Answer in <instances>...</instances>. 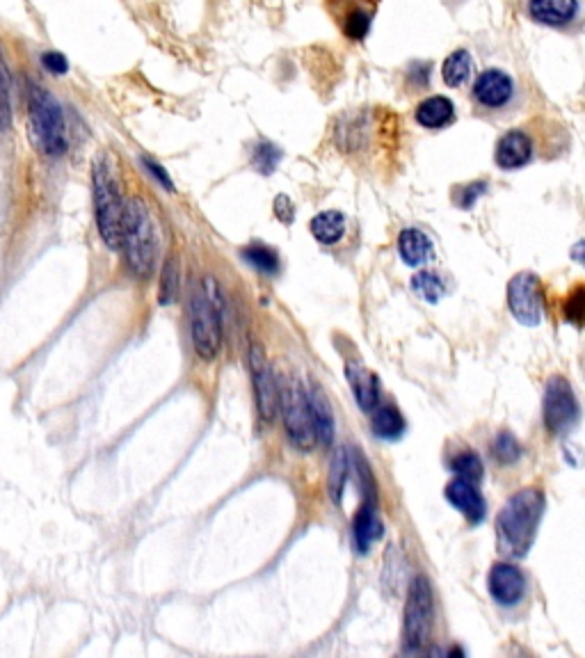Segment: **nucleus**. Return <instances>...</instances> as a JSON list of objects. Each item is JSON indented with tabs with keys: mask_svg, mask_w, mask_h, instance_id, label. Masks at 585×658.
<instances>
[{
	"mask_svg": "<svg viewBox=\"0 0 585 658\" xmlns=\"http://www.w3.org/2000/svg\"><path fill=\"white\" fill-rule=\"evenodd\" d=\"M275 215L282 222H286V224L293 222V218H295V206H293V202L286 195H279L275 199Z\"/></svg>",
	"mask_w": 585,
	"mask_h": 658,
	"instance_id": "37",
	"label": "nucleus"
},
{
	"mask_svg": "<svg viewBox=\"0 0 585 658\" xmlns=\"http://www.w3.org/2000/svg\"><path fill=\"white\" fill-rule=\"evenodd\" d=\"M42 64H44V69L48 71V74H53V76H64L69 71L67 58H64V55L58 53V51L44 53L42 55Z\"/></svg>",
	"mask_w": 585,
	"mask_h": 658,
	"instance_id": "34",
	"label": "nucleus"
},
{
	"mask_svg": "<svg viewBox=\"0 0 585 658\" xmlns=\"http://www.w3.org/2000/svg\"><path fill=\"white\" fill-rule=\"evenodd\" d=\"M515 94V83L501 69H485L474 83V99L485 108H503Z\"/></svg>",
	"mask_w": 585,
	"mask_h": 658,
	"instance_id": "12",
	"label": "nucleus"
},
{
	"mask_svg": "<svg viewBox=\"0 0 585 658\" xmlns=\"http://www.w3.org/2000/svg\"><path fill=\"white\" fill-rule=\"evenodd\" d=\"M348 453L339 448V451L334 453L332 457V464H330V480H327V487H330V496L332 501L339 505L343 499V489H346L348 483Z\"/></svg>",
	"mask_w": 585,
	"mask_h": 658,
	"instance_id": "25",
	"label": "nucleus"
},
{
	"mask_svg": "<svg viewBox=\"0 0 585 658\" xmlns=\"http://www.w3.org/2000/svg\"><path fill=\"white\" fill-rule=\"evenodd\" d=\"M282 405H284V425L288 437H291L293 446H298L300 451H311L316 446V425H314V414H311V403L309 393L302 389L300 382H291L282 393Z\"/></svg>",
	"mask_w": 585,
	"mask_h": 658,
	"instance_id": "7",
	"label": "nucleus"
},
{
	"mask_svg": "<svg viewBox=\"0 0 585 658\" xmlns=\"http://www.w3.org/2000/svg\"><path fill=\"white\" fill-rule=\"evenodd\" d=\"M122 247L126 254V266L133 272V277H149L156 259V234L147 206L138 197L124 206Z\"/></svg>",
	"mask_w": 585,
	"mask_h": 658,
	"instance_id": "2",
	"label": "nucleus"
},
{
	"mask_svg": "<svg viewBox=\"0 0 585 658\" xmlns=\"http://www.w3.org/2000/svg\"><path fill=\"white\" fill-rule=\"evenodd\" d=\"M576 12H579L576 0H528V14L542 26H565Z\"/></svg>",
	"mask_w": 585,
	"mask_h": 658,
	"instance_id": "16",
	"label": "nucleus"
},
{
	"mask_svg": "<svg viewBox=\"0 0 585 658\" xmlns=\"http://www.w3.org/2000/svg\"><path fill=\"white\" fill-rule=\"evenodd\" d=\"M190 339L195 352L204 361L218 357L222 348V320L218 307V291L211 277L204 279V288L190 298Z\"/></svg>",
	"mask_w": 585,
	"mask_h": 658,
	"instance_id": "3",
	"label": "nucleus"
},
{
	"mask_svg": "<svg viewBox=\"0 0 585 658\" xmlns=\"http://www.w3.org/2000/svg\"><path fill=\"white\" fill-rule=\"evenodd\" d=\"M490 595L499 606H515L526 595V576L512 563H496L487 576Z\"/></svg>",
	"mask_w": 585,
	"mask_h": 658,
	"instance_id": "11",
	"label": "nucleus"
},
{
	"mask_svg": "<svg viewBox=\"0 0 585 658\" xmlns=\"http://www.w3.org/2000/svg\"><path fill=\"white\" fill-rule=\"evenodd\" d=\"M364 3H378V0H364Z\"/></svg>",
	"mask_w": 585,
	"mask_h": 658,
	"instance_id": "39",
	"label": "nucleus"
},
{
	"mask_svg": "<svg viewBox=\"0 0 585 658\" xmlns=\"http://www.w3.org/2000/svg\"><path fill=\"white\" fill-rule=\"evenodd\" d=\"M142 163H144V167H147V170L151 172V176H154V179H158L160 186H163L165 190H174V183H172V179H170V174H167V172L163 170V165L156 163V160L147 158V156L142 158Z\"/></svg>",
	"mask_w": 585,
	"mask_h": 658,
	"instance_id": "35",
	"label": "nucleus"
},
{
	"mask_svg": "<svg viewBox=\"0 0 585 658\" xmlns=\"http://www.w3.org/2000/svg\"><path fill=\"white\" fill-rule=\"evenodd\" d=\"M28 112H30V131L35 138L37 147L46 156L58 158L69 147L67 124L60 103L42 87L30 85L28 90Z\"/></svg>",
	"mask_w": 585,
	"mask_h": 658,
	"instance_id": "4",
	"label": "nucleus"
},
{
	"mask_svg": "<svg viewBox=\"0 0 585 658\" xmlns=\"http://www.w3.org/2000/svg\"><path fill=\"white\" fill-rule=\"evenodd\" d=\"M435 622V597L426 576H416L405 604V645L410 652L428 643Z\"/></svg>",
	"mask_w": 585,
	"mask_h": 658,
	"instance_id": "6",
	"label": "nucleus"
},
{
	"mask_svg": "<svg viewBox=\"0 0 585 658\" xmlns=\"http://www.w3.org/2000/svg\"><path fill=\"white\" fill-rule=\"evenodd\" d=\"M243 259L252 263L256 270L266 272V275H275L279 270V256L275 250H270L266 245H250L243 250Z\"/></svg>",
	"mask_w": 585,
	"mask_h": 658,
	"instance_id": "27",
	"label": "nucleus"
},
{
	"mask_svg": "<svg viewBox=\"0 0 585 658\" xmlns=\"http://www.w3.org/2000/svg\"><path fill=\"white\" fill-rule=\"evenodd\" d=\"M346 375H348V382L352 387V393H355L359 407H362L364 412H373V409L380 403L378 377H375L371 371H366V368L359 364H348Z\"/></svg>",
	"mask_w": 585,
	"mask_h": 658,
	"instance_id": "18",
	"label": "nucleus"
},
{
	"mask_svg": "<svg viewBox=\"0 0 585 658\" xmlns=\"http://www.w3.org/2000/svg\"><path fill=\"white\" fill-rule=\"evenodd\" d=\"M451 469L455 471V476L471 480V483H480V478H483V462L476 453H460L453 460Z\"/></svg>",
	"mask_w": 585,
	"mask_h": 658,
	"instance_id": "29",
	"label": "nucleus"
},
{
	"mask_svg": "<svg viewBox=\"0 0 585 658\" xmlns=\"http://www.w3.org/2000/svg\"><path fill=\"white\" fill-rule=\"evenodd\" d=\"M565 320L567 323H572L576 327H583L585 325V286L574 288L570 293V298L565 300Z\"/></svg>",
	"mask_w": 585,
	"mask_h": 658,
	"instance_id": "32",
	"label": "nucleus"
},
{
	"mask_svg": "<svg viewBox=\"0 0 585 658\" xmlns=\"http://www.w3.org/2000/svg\"><path fill=\"white\" fill-rule=\"evenodd\" d=\"M416 122L430 131L444 128L453 122L455 117V106L448 96H428L426 101H421L414 112Z\"/></svg>",
	"mask_w": 585,
	"mask_h": 658,
	"instance_id": "19",
	"label": "nucleus"
},
{
	"mask_svg": "<svg viewBox=\"0 0 585 658\" xmlns=\"http://www.w3.org/2000/svg\"><path fill=\"white\" fill-rule=\"evenodd\" d=\"M371 428L375 437L380 439H398L405 432V419L394 405L378 407V412L373 414Z\"/></svg>",
	"mask_w": 585,
	"mask_h": 658,
	"instance_id": "23",
	"label": "nucleus"
},
{
	"mask_svg": "<svg viewBox=\"0 0 585 658\" xmlns=\"http://www.w3.org/2000/svg\"><path fill=\"white\" fill-rule=\"evenodd\" d=\"M250 373L254 382V396H256V409L263 423H272L279 412V403H282V393H279L275 373L268 364L266 355H263L259 345L250 348Z\"/></svg>",
	"mask_w": 585,
	"mask_h": 658,
	"instance_id": "10",
	"label": "nucleus"
},
{
	"mask_svg": "<svg viewBox=\"0 0 585 658\" xmlns=\"http://www.w3.org/2000/svg\"><path fill=\"white\" fill-rule=\"evenodd\" d=\"M483 192H485V183L483 181L469 183L467 188H462L458 202H460L462 208H469V206H474V202H478V197L483 195Z\"/></svg>",
	"mask_w": 585,
	"mask_h": 658,
	"instance_id": "36",
	"label": "nucleus"
},
{
	"mask_svg": "<svg viewBox=\"0 0 585 658\" xmlns=\"http://www.w3.org/2000/svg\"><path fill=\"white\" fill-rule=\"evenodd\" d=\"M309 403H311V414H314L316 437L323 446H330L334 439V414H332L330 400H327L323 389L311 387Z\"/></svg>",
	"mask_w": 585,
	"mask_h": 658,
	"instance_id": "21",
	"label": "nucleus"
},
{
	"mask_svg": "<svg viewBox=\"0 0 585 658\" xmlns=\"http://www.w3.org/2000/svg\"><path fill=\"white\" fill-rule=\"evenodd\" d=\"M492 451H494L496 460H499V462L512 464V462L519 460V455H522V446H519V441L515 439V435H510V432H499V437L494 439Z\"/></svg>",
	"mask_w": 585,
	"mask_h": 658,
	"instance_id": "31",
	"label": "nucleus"
},
{
	"mask_svg": "<svg viewBox=\"0 0 585 658\" xmlns=\"http://www.w3.org/2000/svg\"><path fill=\"white\" fill-rule=\"evenodd\" d=\"M544 425L554 435H565L579 421V403L572 391V384L563 375L549 377L544 389Z\"/></svg>",
	"mask_w": 585,
	"mask_h": 658,
	"instance_id": "8",
	"label": "nucleus"
},
{
	"mask_svg": "<svg viewBox=\"0 0 585 658\" xmlns=\"http://www.w3.org/2000/svg\"><path fill=\"white\" fill-rule=\"evenodd\" d=\"M572 259L576 263H581V266H585V240H579V243L572 247Z\"/></svg>",
	"mask_w": 585,
	"mask_h": 658,
	"instance_id": "38",
	"label": "nucleus"
},
{
	"mask_svg": "<svg viewBox=\"0 0 585 658\" xmlns=\"http://www.w3.org/2000/svg\"><path fill=\"white\" fill-rule=\"evenodd\" d=\"M92 181H94L96 227H99L103 243H106L110 250H119V245H122L124 206L115 186V176H112L108 160L103 156L94 160Z\"/></svg>",
	"mask_w": 585,
	"mask_h": 658,
	"instance_id": "5",
	"label": "nucleus"
},
{
	"mask_svg": "<svg viewBox=\"0 0 585 658\" xmlns=\"http://www.w3.org/2000/svg\"><path fill=\"white\" fill-rule=\"evenodd\" d=\"M398 254L407 266L419 268L432 259L430 238L419 229H405L398 236Z\"/></svg>",
	"mask_w": 585,
	"mask_h": 658,
	"instance_id": "20",
	"label": "nucleus"
},
{
	"mask_svg": "<svg viewBox=\"0 0 585 658\" xmlns=\"http://www.w3.org/2000/svg\"><path fill=\"white\" fill-rule=\"evenodd\" d=\"M327 7L336 16V23L341 26L343 35L352 39V42H362L368 35V30H371V12H366L364 7L350 3V0H327Z\"/></svg>",
	"mask_w": 585,
	"mask_h": 658,
	"instance_id": "14",
	"label": "nucleus"
},
{
	"mask_svg": "<svg viewBox=\"0 0 585 658\" xmlns=\"http://www.w3.org/2000/svg\"><path fill=\"white\" fill-rule=\"evenodd\" d=\"M412 288L421 295L423 300H428L432 304L444 298V282L439 279V275H435V272H430V270L416 272V275L412 277Z\"/></svg>",
	"mask_w": 585,
	"mask_h": 658,
	"instance_id": "26",
	"label": "nucleus"
},
{
	"mask_svg": "<svg viewBox=\"0 0 585 658\" xmlns=\"http://www.w3.org/2000/svg\"><path fill=\"white\" fill-rule=\"evenodd\" d=\"M471 76V55L464 48L453 51L442 64V78L448 87H462Z\"/></svg>",
	"mask_w": 585,
	"mask_h": 658,
	"instance_id": "24",
	"label": "nucleus"
},
{
	"mask_svg": "<svg viewBox=\"0 0 585 658\" xmlns=\"http://www.w3.org/2000/svg\"><path fill=\"white\" fill-rule=\"evenodd\" d=\"M311 234L323 245H336L346 236V218L339 211H323L318 213L309 224Z\"/></svg>",
	"mask_w": 585,
	"mask_h": 658,
	"instance_id": "22",
	"label": "nucleus"
},
{
	"mask_svg": "<svg viewBox=\"0 0 585 658\" xmlns=\"http://www.w3.org/2000/svg\"><path fill=\"white\" fill-rule=\"evenodd\" d=\"M282 149L277 147V144L272 142H261L259 147L254 151V158H252V165L259 170L261 174H272L277 170L279 160H282Z\"/></svg>",
	"mask_w": 585,
	"mask_h": 658,
	"instance_id": "28",
	"label": "nucleus"
},
{
	"mask_svg": "<svg viewBox=\"0 0 585 658\" xmlns=\"http://www.w3.org/2000/svg\"><path fill=\"white\" fill-rule=\"evenodd\" d=\"M446 499L455 510L462 512L471 524H480V521L485 519L487 505L483 494L478 492V483H471V480L455 476L451 483L446 485Z\"/></svg>",
	"mask_w": 585,
	"mask_h": 658,
	"instance_id": "13",
	"label": "nucleus"
},
{
	"mask_svg": "<svg viewBox=\"0 0 585 658\" xmlns=\"http://www.w3.org/2000/svg\"><path fill=\"white\" fill-rule=\"evenodd\" d=\"M533 158V142L524 131H508L496 144V165L501 170H519Z\"/></svg>",
	"mask_w": 585,
	"mask_h": 658,
	"instance_id": "15",
	"label": "nucleus"
},
{
	"mask_svg": "<svg viewBox=\"0 0 585 658\" xmlns=\"http://www.w3.org/2000/svg\"><path fill=\"white\" fill-rule=\"evenodd\" d=\"M508 307L510 314L526 327H538L544 314V295L538 275L519 272L508 284Z\"/></svg>",
	"mask_w": 585,
	"mask_h": 658,
	"instance_id": "9",
	"label": "nucleus"
},
{
	"mask_svg": "<svg viewBox=\"0 0 585 658\" xmlns=\"http://www.w3.org/2000/svg\"><path fill=\"white\" fill-rule=\"evenodd\" d=\"M12 126V101H10V85H7V69L0 58V133Z\"/></svg>",
	"mask_w": 585,
	"mask_h": 658,
	"instance_id": "33",
	"label": "nucleus"
},
{
	"mask_svg": "<svg viewBox=\"0 0 585 658\" xmlns=\"http://www.w3.org/2000/svg\"><path fill=\"white\" fill-rule=\"evenodd\" d=\"M544 494L535 487H526L510 496L496 517V544L506 558H524L533 547L535 533L544 515Z\"/></svg>",
	"mask_w": 585,
	"mask_h": 658,
	"instance_id": "1",
	"label": "nucleus"
},
{
	"mask_svg": "<svg viewBox=\"0 0 585 658\" xmlns=\"http://www.w3.org/2000/svg\"><path fill=\"white\" fill-rule=\"evenodd\" d=\"M179 295V266L170 259L165 263L163 275H160V304H170Z\"/></svg>",
	"mask_w": 585,
	"mask_h": 658,
	"instance_id": "30",
	"label": "nucleus"
},
{
	"mask_svg": "<svg viewBox=\"0 0 585 658\" xmlns=\"http://www.w3.org/2000/svg\"><path fill=\"white\" fill-rule=\"evenodd\" d=\"M382 521L375 510V501H366L352 521V535H355V547L359 553H366L382 537Z\"/></svg>",
	"mask_w": 585,
	"mask_h": 658,
	"instance_id": "17",
	"label": "nucleus"
}]
</instances>
